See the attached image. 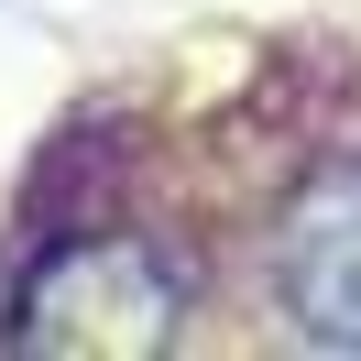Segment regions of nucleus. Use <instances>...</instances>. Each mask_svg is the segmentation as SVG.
I'll list each match as a JSON object with an SVG mask.
<instances>
[{
	"label": "nucleus",
	"instance_id": "nucleus-1",
	"mask_svg": "<svg viewBox=\"0 0 361 361\" xmlns=\"http://www.w3.org/2000/svg\"><path fill=\"white\" fill-rule=\"evenodd\" d=\"M274 307L317 350H361V164H329L274 219Z\"/></svg>",
	"mask_w": 361,
	"mask_h": 361
}]
</instances>
